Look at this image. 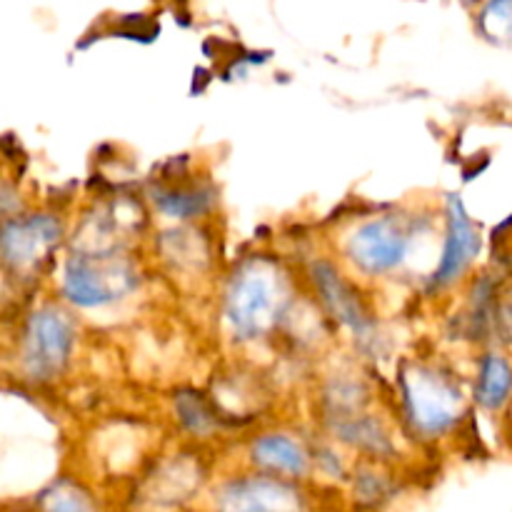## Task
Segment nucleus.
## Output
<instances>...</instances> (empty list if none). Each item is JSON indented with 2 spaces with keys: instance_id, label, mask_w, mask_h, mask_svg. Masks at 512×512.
<instances>
[{
  "instance_id": "nucleus-12",
  "label": "nucleus",
  "mask_w": 512,
  "mask_h": 512,
  "mask_svg": "<svg viewBox=\"0 0 512 512\" xmlns=\"http://www.w3.org/2000/svg\"><path fill=\"white\" fill-rule=\"evenodd\" d=\"M153 203L168 218L193 220L215 205V193L205 185H158L153 188Z\"/></svg>"
},
{
  "instance_id": "nucleus-16",
  "label": "nucleus",
  "mask_w": 512,
  "mask_h": 512,
  "mask_svg": "<svg viewBox=\"0 0 512 512\" xmlns=\"http://www.w3.org/2000/svg\"><path fill=\"white\" fill-rule=\"evenodd\" d=\"M13 210H15L13 190H10L8 185L0 180V218H3V215H8V213H13Z\"/></svg>"
},
{
  "instance_id": "nucleus-8",
  "label": "nucleus",
  "mask_w": 512,
  "mask_h": 512,
  "mask_svg": "<svg viewBox=\"0 0 512 512\" xmlns=\"http://www.w3.org/2000/svg\"><path fill=\"white\" fill-rule=\"evenodd\" d=\"M483 250V235L470 218L458 193L445 195V240L438 268L430 275V290H448L463 278Z\"/></svg>"
},
{
  "instance_id": "nucleus-10",
  "label": "nucleus",
  "mask_w": 512,
  "mask_h": 512,
  "mask_svg": "<svg viewBox=\"0 0 512 512\" xmlns=\"http://www.w3.org/2000/svg\"><path fill=\"white\" fill-rule=\"evenodd\" d=\"M250 460L265 475L295 480L310 470V455L298 438L288 433H263L250 443Z\"/></svg>"
},
{
  "instance_id": "nucleus-5",
  "label": "nucleus",
  "mask_w": 512,
  "mask_h": 512,
  "mask_svg": "<svg viewBox=\"0 0 512 512\" xmlns=\"http://www.w3.org/2000/svg\"><path fill=\"white\" fill-rule=\"evenodd\" d=\"M63 240V223L53 213H33L3 220L0 260L13 273H33L53 255Z\"/></svg>"
},
{
  "instance_id": "nucleus-9",
  "label": "nucleus",
  "mask_w": 512,
  "mask_h": 512,
  "mask_svg": "<svg viewBox=\"0 0 512 512\" xmlns=\"http://www.w3.org/2000/svg\"><path fill=\"white\" fill-rule=\"evenodd\" d=\"M310 275H313L315 290L323 298V305L338 323H343L345 328L358 335L373 330V315H370L365 300L328 260H315Z\"/></svg>"
},
{
  "instance_id": "nucleus-11",
  "label": "nucleus",
  "mask_w": 512,
  "mask_h": 512,
  "mask_svg": "<svg viewBox=\"0 0 512 512\" xmlns=\"http://www.w3.org/2000/svg\"><path fill=\"white\" fill-rule=\"evenodd\" d=\"M473 400L488 413H500L512 403V360L500 350L480 355L475 373Z\"/></svg>"
},
{
  "instance_id": "nucleus-3",
  "label": "nucleus",
  "mask_w": 512,
  "mask_h": 512,
  "mask_svg": "<svg viewBox=\"0 0 512 512\" xmlns=\"http://www.w3.org/2000/svg\"><path fill=\"white\" fill-rule=\"evenodd\" d=\"M133 268L113 250L73 253L65 260L63 298L80 310L105 308L133 288Z\"/></svg>"
},
{
  "instance_id": "nucleus-4",
  "label": "nucleus",
  "mask_w": 512,
  "mask_h": 512,
  "mask_svg": "<svg viewBox=\"0 0 512 512\" xmlns=\"http://www.w3.org/2000/svg\"><path fill=\"white\" fill-rule=\"evenodd\" d=\"M75 323L63 308L43 305L25 323L23 333V370L35 383L58 378L73 355Z\"/></svg>"
},
{
  "instance_id": "nucleus-14",
  "label": "nucleus",
  "mask_w": 512,
  "mask_h": 512,
  "mask_svg": "<svg viewBox=\"0 0 512 512\" xmlns=\"http://www.w3.org/2000/svg\"><path fill=\"white\" fill-rule=\"evenodd\" d=\"M175 410H178V418L183 423L185 430H190L193 435H208L215 430V418L210 413V408L205 405V400L195 393H183L175 400Z\"/></svg>"
},
{
  "instance_id": "nucleus-15",
  "label": "nucleus",
  "mask_w": 512,
  "mask_h": 512,
  "mask_svg": "<svg viewBox=\"0 0 512 512\" xmlns=\"http://www.w3.org/2000/svg\"><path fill=\"white\" fill-rule=\"evenodd\" d=\"M480 28L493 43L512 38V3H488L480 10Z\"/></svg>"
},
{
  "instance_id": "nucleus-1",
  "label": "nucleus",
  "mask_w": 512,
  "mask_h": 512,
  "mask_svg": "<svg viewBox=\"0 0 512 512\" xmlns=\"http://www.w3.org/2000/svg\"><path fill=\"white\" fill-rule=\"evenodd\" d=\"M290 303L288 280L273 263L248 260L233 273L225 293V318L240 340L268 335Z\"/></svg>"
},
{
  "instance_id": "nucleus-6",
  "label": "nucleus",
  "mask_w": 512,
  "mask_h": 512,
  "mask_svg": "<svg viewBox=\"0 0 512 512\" xmlns=\"http://www.w3.org/2000/svg\"><path fill=\"white\" fill-rule=\"evenodd\" d=\"M215 512H308V498L295 480L240 475L220 485Z\"/></svg>"
},
{
  "instance_id": "nucleus-2",
  "label": "nucleus",
  "mask_w": 512,
  "mask_h": 512,
  "mask_svg": "<svg viewBox=\"0 0 512 512\" xmlns=\"http://www.w3.org/2000/svg\"><path fill=\"white\" fill-rule=\"evenodd\" d=\"M400 395L410 425L425 438L448 435L465 415V395L458 380L433 365H405L400 370Z\"/></svg>"
},
{
  "instance_id": "nucleus-13",
  "label": "nucleus",
  "mask_w": 512,
  "mask_h": 512,
  "mask_svg": "<svg viewBox=\"0 0 512 512\" xmlns=\"http://www.w3.org/2000/svg\"><path fill=\"white\" fill-rule=\"evenodd\" d=\"M43 512H95L93 495L75 480H58L40 495Z\"/></svg>"
},
{
  "instance_id": "nucleus-7",
  "label": "nucleus",
  "mask_w": 512,
  "mask_h": 512,
  "mask_svg": "<svg viewBox=\"0 0 512 512\" xmlns=\"http://www.w3.org/2000/svg\"><path fill=\"white\" fill-rule=\"evenodd\" d=\"M408 250L410 235L403 220L395 215H383L358 225L345 245L350 263L365 275L393 273L408 258Z\"/></svg>"
}]
</instances>
